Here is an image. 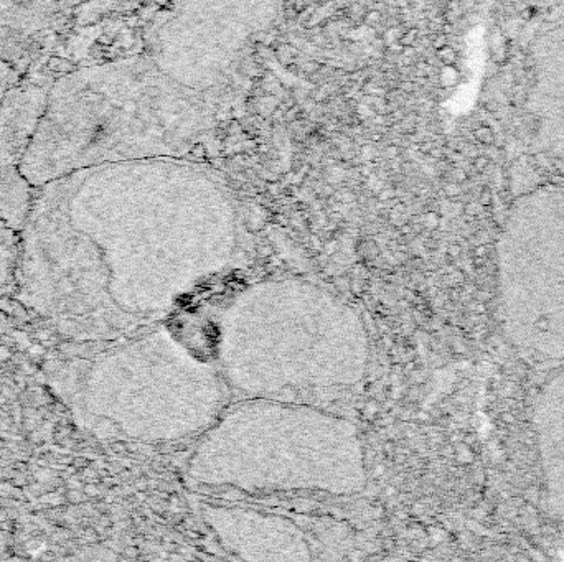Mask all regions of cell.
<instances>
[{
    "label": "cell",
    "mask_w": 564,
    "mask_h": 562,
    "mask_svg": "<svg viewBox=\"0 0 564 562\" xmlns=\"http://www.w3.org/2000/svg\"><path fill=\"white\" fill-rule=\"evenodd\" d=\"M503 328L520 355L564 363V220L513 221L498 249Z\"/></svg>",
    "instance_id": "1"
},
{
    "label": "cell",
    "mask_w": 564,
    "mask_h": 562,
    "mask_svg": "<svg viewBox=\"0 0 564 562\" xmlns=\"http://www.w3.org/2000/svg\"><path fill=\"white\" fill-rule=\"evenodd\" d=\"M48 89L49 84H22L0 102V224L17 231L24 229L35 195L22 173V160L42 117Z\"/></svg>",
    "instance_id": "2"
},
{
    "label": "cell",
    "mask_w": 564,
    "mask_h": 562,
    "mask_svg": "<svg viewBox=\"0 0 564 562\" xmlns=\"http://www.w3.org/2000/svg\"><path fill=\"white\" fill-rule=\"evenodd\" d=\"M538 440L551 505L564 523V371L544 389L538 407Z\"/></svg>",
    "instance_id": "3"
},
{
    "label": "cell",
    "mask_w": 564,
    "mask_h": 562,
    "mask_svg": "<svg viewBox=\"0 0 564 562\" xmlns=\"http://www.w3.org/2000/svg\"><path fill=\"white\" fill-rule=\"evenodd\" d=\"M20 231L0 224V292L17 287Z\"/></svg>",
    "instance_id": "4"
},
{
    "label": "cell",
    "mask_w": 564,
    "mask_h": 562,
    "mask_svg": "<svg viewBox=\"0 0 564 562\" xmlns=\"http://www.w3.org/2000/svg\"><path fill=\"white\" fill-rule=\"evenodd\" d=\"M437 58L442 61L444 66H454L455 61H457V51H455L452 47L445 45V47H442L441 49H437Z\"/></svg>",
    "instance_id": "5"
},
{
    "label": "cell",
    "mask_w": 564,
    "mask_h": 562,
    "mask_svg": "<svg viewBox=\"0 0 564 562\" xmlns=\"http://www.w3.org/2000/svg\"><path fill=\"white\" fill-rule=\"evenodd\" d=\"M473 135H475L477 142H480L482 145H491V144H493V140H495L493 132H491V129H490V127H487V125L477 127L475 132H473Z\"/></svg>",
    "instance_id": "6"
},
{
    "label": "cell",
    "mask_w": 564,
    "mask_h": 562,
    "mask_svg": "<svg viewBox=\"0 0 564 562\" xmlns=\"http://www.w3.org/2000/svg\"><path fill=\"white\" fill-rule=\"evenodd\" d=\"M441 81L444 86H454L459 81V71L455 70V66H444V70L441 71Z\"/></svg>",
    "instance_id": "7"
},
{
    "label": "cell",
    "mask_w": 564,
    "mask_h": 562,
    "mask_svg": "<svg viewBox=\"0 0 564 562\" xmlns=\"http://www.w3.org/2000/svg\"><path fill=\"white\" fill-rule=\"evenodd\" d=\"M489 163H490V160H489V157H484V155H480V157H477L475 160H473V167H475L477 170H485L487 167H489Z\"/></svg>",
    "instance_id": "8"
},
{
    "label": "cell",
    "mask_w": 564,
    "mask_h": 562,
    "mask_svg": "<svg viewBox=\"0 0 564 562\" xmlns=\"http://www.w3.org/2000/svg\"><path fill=\"white\" fill-rule=\"evenodd\" d=\"M416 35H417V30H409L404 36H401V43H403L404 47H411L413 40L416 38Z\"/></svg>",
    "instance_id": "9"
},
{
    "label": "cell",
    "mask_w": 564,
    "mask_h": 562,
    "mask_svg": "<svg viewBox=\"0 0 564 562\" xmlns=\"http://www.w3.org/2000/svg\"><path fill=\"white\" fill-rule=\"evenodd\" d=\"M535 13H536V8L535 7H525L523 8V10L520 12V15H521V18H525V20H531V18L535 17Z\"/></svg>",
    "instance_id": "10"
},
{
    "label": "cell",
    "mask_w": 564,
    "mask_h": 562,
    "mask_svg": "<svg viewBox=\"0 0 564 562\" xmlns=\"http://www.w3.org/2000/svg\"><path fill=\"white\" fill-rule=\"evenodd\" d=\"M445 45H447V35H445V33L439 35V36H437V38L434 40V48H436V49H441L442 47H445Z\"/></svg>",
    "instance_id": "11"
},
{
    "label": "cell",
    "mask_w": 564,
    "mask_h": 562,
    "mask_svg": "<svg viewBox=\"0 0 564 562\" xmlns=\"http://www.w3.org/2000/svg\"><path fill=\"white\" fill-rule=\"evenodd\" d=\"M365 20H367V24H369V25L376 24V22L380 20V12H374V10L368 12L367 17H365Z\"/></svg>",
    "instance_id": "12"
},
{
    "label": "cell",
    "mask_w": 564,
    "mask_h": 562,
    "mask_svg": "<svg viewBox=\"0 0 564 562\" xmlns=\"http://www.w3.org/2000/svg\"><path fill=\"white\" fill-rule=\"evenodd\" d=\"M490 198H491L490 192H487V190H484V193H482V196H480L482 203H484V205H490Z\"/></svg>",
    "instance_id": "13"
}]
</instances>
